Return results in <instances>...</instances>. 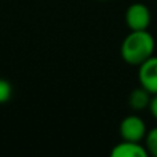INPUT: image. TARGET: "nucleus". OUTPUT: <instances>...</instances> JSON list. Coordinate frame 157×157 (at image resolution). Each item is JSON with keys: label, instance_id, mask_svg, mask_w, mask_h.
Instances as JSON below:
<instances>
[{"label": "nucleus", "instance_id": "nucleus-1", "mask_svg": "<svg viewBox=\"0 0 157 157\" xmlns=\"http://www.w3.org/2000/svg\"><path fill=\"white\" fill-rule=\"evenodd\" d=\"M156 41L146 30H130L120 46V55L125 63L139 66L155 54Z\"/></svg>", "mask_w": 157, "mask_h": 157}, {"label": "nucleus", "instance_id": "nucleus-2", "mask_svg": "<svg viewBox=\"0 0 157 157\" xmlns=\"http://www.w3.org/2000/svg\"><path fill=\"white\" fill-rule=\"evenodd\" d=\"M124 19L130 30H146L152 21V14L146 4L132 3L125 10Z\"/></svg>", "mask_w": 157, "mask_h": 157}, {"label": "nucleus", "instance_id": "nucleus-3", "mask_svg": "<svg viewBox=\"0 0 157 157\" xmlns=\"http://www.w3.org/2000/svg\"><path fill=\"white\" fill-rule=\"evenodd\" d=\"M146 124L145 121L136 114L125 116L119 125V134L123 141H132L141 142L146 136Z\"/></svg>", "mask_w": 157, "mask_h": 157}, {"label": "nucleus", "instance_id": "nucleus-4", "mask_svg": "<svg viewBox=\"0 0 157 157\" xmlns=\"http://www.w3.org/2000/svg\"><path fill=\"white\" fill-rule=\"evenodd\" d=\"M139 86L144 87L152 95L157 94V57L152 55L138 66Z\"/></svg>", "mask_w": 157, "mask_h": 157}, {"label": "nucleus", "instance_id": "nucleus-5", "mask_svg": "<svg viewBox=\"0 0 157 157\" xmlns=\"http://www.w3.org/2000/svg\"><path fill=\"white\" fill-rule=\"evenodd\" d=\"M112 157H146L147 150L145 145H141V142L132 141H123L114 145L110 150Z\"/></svg>", "mask_w": 157, "mask_h": 157}, {"label": "nucleus", "instance_id": "nucleus-6", "mask_svg": "<svg viewBox=\"0 0 157 157\" xmlns=\"http://www.w3.org/2000/svg\"><path fill=\"white\" fill-rule=\"evenodd\" d=\"M150 99H152V94L139 86L138 88L131 91L130 97H128V105L132 110H144V109L149 108Z\"/></svg>", "mask_w": 157, "mask_h": 157}, {"label": "nucleus", "instance_id": "nucleus-7", "mask_svg": "<svg viewBox=\"0 0 157 157\" xmlns=\"http://www.w3.org/2000/svg\"><path fill=\"white\" fill-rule=\"evenodd\" d=\"M145 147L147 150V155L157 157V127H153L149 130L145 136Z\"/></svg>", "mask_w": 157, "mask_h": 157}, {"label": "nucleus", "instance_id": "nucleus-8", "mask_svg": "<svg viewBox=\"0 0 157 157\" xmlns=\"http://www.w3.org/2000/svg\"><path fill=\"white\" fill-rule=\"evenodd\" d=\"M13 95V86L6 78H0V105L8 102Z\"/></svg>", "mask_w": 157, "mask_h": 157}, {"label": "nucleus", "instance_id": "nucleus-9", "mask_svg": "<svg viewBox=\"0 0 157 157\" xmlns=\"http://www.w3.org/2000/svg\"><path fill=\"white\" fill-rule=\"evenodd\" d=\"M149 110L152 113V116L157 120V94L152 95V99H150V103H149Z\"/></svg>", "mask_w": 157, "mask_h": 157}, {"label": "nucleus", "instance_id": "nucleus-10", "mask_svg": "<svg viewBox=\"0 0 157 157\" xmlns=\"http://www.w3.org/2000/svg\"><path fill=\"white\" fill-rule=\"evenodd\" d=\"M98 2H106V0H98Z\"/></svg>", "mask_w": 157, "mask_h": 157}]
</instances>
